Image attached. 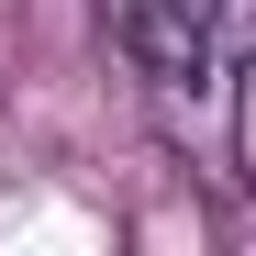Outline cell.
Returning <instances> with one entry per match:
<instances>
[{"label": "cell", "mask_w": 256, "mask_h": 256, "mask_svg": "<svg viewBox=\"0 0 256 256\" xmlns=\"http://www.w3.org/2000/svg\"><path fill=\"white\" fill-rule=\"evenodd\" d=\"M212 12L223 0H122V45H134L145 90L167 112H223V90H212Z\"/></svg>", "instance_id": "obj_1"}]
</instances>
